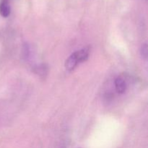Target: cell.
Masks as SVG:
<instances>
[{"label":"cell","mask_w":148,"mask_h":148,"mask_svg":"<svg viewBox=\"0 0 148 148\" xmlns=\"http://www.w3.org/2000/svg\"><path fill=\"white\" fill-rule=\"evenodd\" d=\"M89 53H90V49L89 48H84V49H80L79 51H75V55L76 56V58L77 59L79 63L82 62H85L88 59V56H89Z\"/></svg>","instance_id":"1"},{"label":"cell","mask_w":148,"mask_h":148,"mask_svg":"<svg viewBox=\"0 0 148 148\" xmlns=\"http://www.w3.org/2000/svg\"><path fill=\"white\" fill-rule=\"evenodd\" d=\"M79 64L77 59L75 56V53H72L65 62V67L68 71H72L77 66V65Z\"/></svg>","instance_id":"2"},{"label":"cell","mask_w":148,"mask_h":148,"mask_svg":"<svg viewBox=\"0 0 148 148\" xmlns=\"http://www.w3.org/2000/svg\"><path fill=\"white\" fill-rule=\"evenodd\" d=\"M116 90L119 93H124L127 89V84L122 77H117L115 79Z\"/></svg>","instance_id":"3"},{"label":"cell","mask_w":148,"mask_h":148,"mask_svg":"<svg viewBox=\"0 0 148 148\" xmlns=\"http://www.w3.org/2000/svg\"><path fill=\"white\" fill-rule=\"evenodd\" d=\"M0 14L4 17H7L10 14V7L9 1H2L0 2Z\"/></svg>","instance_id":"4"},{"label":"cell","mask_w":148,"mask_h":148,"mask_svg":"<svg viewBox=\"0 0 148 148\" xmlns=\"http://www.w3.org/2000/svg\"><path fill=\"white\" fill-rule=\"evenodd\" d=\"M141 55L144 59H147V55H148V49H147V43H144L142 45L141 47Z\"/></svg>","instance_id":"5"}]
</instances>
